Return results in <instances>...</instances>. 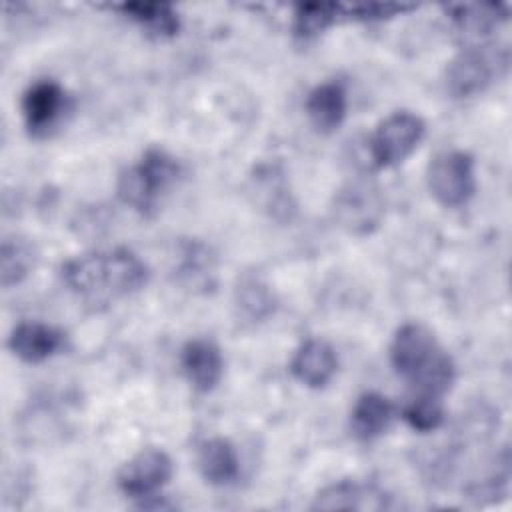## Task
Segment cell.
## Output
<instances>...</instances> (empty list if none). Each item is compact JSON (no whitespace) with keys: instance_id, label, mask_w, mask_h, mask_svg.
<instances>
[{"instance_id":"cell-1","label":"cell","mask_w":512,"mask_h":512,"mask_svg":"<svg viewBox=\"0 0 512 512\" xmlns=\"http://www.w3.org/2000/svg\"><path fill=\"white\" fill-rule=\"evenodd\" d=\"M60 278L78 300L98 308L140 292L150 272L132 250L110 248L66 260L60 266Z\"/></svg>"},{"instance_id":"cell-2","label":"cell","mask_w":512,"mask_h":512,"mask_svg":"<svg viewBox=\"0 0 512 512\" xmlns=\"http://www.w3.org/2000/svg\"><path fill=\"white\" fill-rule=\"evenodd\" d=\"M390 364L416 394L442 398L456 380L452 356L436 340L434 332L420 322L402 324L390 342Z\"/></svg>"},{"instance_id":"cell-3","label":"cell","mask_w":512,"mask_h":512,"mask_svg":"<svg viewBox=\"0 0 512 512\" xmlns=\"http://www.w3.org/2000/svg\"><path fill=\"white\" fill-rule=\"evenodd\" d=\"M182 174L178 158L164 148H148L140 160L120 172L118 198L140 216H152Z\"/></svg>"},{"instance_id":"cell-4","label":"cell","mask_w":512,"mask_h":512,"mask_svg":"<svg viewBox=\"0 0 512 512\" xmlns=\"http://www.w3.org/2000/svg\"><path fill=\"white\" fill-rule=\"evenodd\" d=\"M426 136L424 120L410 110H396L380 120L368 138V154L374 168H394L410 158Z\"/></svg>"},{"instance_id":"cell-5","label":"cell","mask_w":512,"mask_h":512,"mask_svg":"<svg viewBox=\"0 0 512 512\" xmlns=\"http://www.w3.org/2000/svg\"><path fill=\"white\" fill-rule=\"evenodd\" d=\"M428 190L444 208H460L476 194V162L464 150H444L432 158L426 170Z\"/></svg>"},{"instance_id":"cell-6","label":"cell","mask_w":512,"mask_h":512,"mask_svg":"<svg viewBox=\"0 0 512 512\" xmlns=\"http://www.w3.org/2000/svg\"><path fill=\"white\" fill-rule=\"evenodd\" d=\"M330 210L334 222L348 234L368 236L384 218V196L376 182L356 178L334 194Z\"/></svg>"},{"instance_id":"cell-7","label":"cell","mask_w":512,"mask_h":512,"mask_svg":"<svg viewBox=\"0 0 512 512\" xmlns=\"http://www.w3.org/2000/svg\"><path fill=\"white\" fill-rule=\"evenodd\" d=\"M172 472L174 464L168 452L156 446H148L120 466L116 484L122 494L144 502L156 498V494L170 482Z\"/></svg>"},{"instance_id":"cell-8","label":"cell","mask_w":512,"mask_h":512,"mask_svg":"<svg viewBox=\"0 0 512 512\" xmlns=\"http://www.w3.org/2000/svg\"><path fill=\"white\" fill-rule=\"evenodd\" d=\"M504 62L500 56L494 58L484 46L462 48L446 66L444 88L458 100L478 96L492 84Z\"/></svg>"},{"instance_id":"cell-9","label":"cell","mask_w":512,"mask_h":512,"mask_svg":"<svg viewBox=\"0 0 512 512\" xmlns=\"http://www.w3.org/2000/svg\"><path fill=\"white\" fill-rule=\"evenodd\" d=\"M20 108L28 134L44 138L62 122L64 114L70 110V100L56 80L44 78L24 90Z\"/></svg>"},{"instance_id":"cell-10","label":"cell","mask_w":512,"mask_h":512,"mask_svg":"<svg viewBox=\"0 0 512 512\" xmlns=\"http://www.w3.org/2000/svg\"><path fill=\"white\" fill-rule=\"evenodd\" d=\"M6 346L18 360L26 364H40L64 352L66 334L52 324L24 320L10 330Z\"/></svg>"},{"instance_id":"cell-11","label":"cell","mask_w":512,"mask_h":512,"mask_svg":"<svg viewBox=\"0 0 512 512\" xmlns=\"http://www.w3.org/2000/svg\"><path fill=\"white\" fill-rule=\"evenodd\" d=\"M180 368L188 384L200 392H212L224 374V356L210 338H192L180 350Z\"/></svg>"},{"instance_id":"cell-12","label":"cell","mask_w":512,"mask_h":512,"mask_svg":"<svg viewBox=\"0 0 512 512\" xmlns=\"http://www.w3.org/2000/svg\"><path fill=\"white\" fill-rule=\"evenodd\" d=\"M290 374L306 388L320 390L332 382L338 370V356L332 344L322 338L304 340L290 358Z\"/></svg>"},{"instance_id":"cell-13","label":"cell","mask_w":512,"mask_h":512,"mask_svg":"<svg viewBox=\"0 0 512 512\" xmlns=\"http://www.w3.org/2000/svg\"><path fill=\"white\" fill-rule=\"evenodd\" d=\"M304 108L310 124L318 132L330 134L338 130L348 114V94L344 84L336 80L316 84L308 92Z\"/></svg>"},{"instance_id":"cell-14","label":"cell","mask_w":512,"mask_h":512,"mask_svg":"<svg viewBox=\"0 0 512 512\" xmlns=\"http://www.w3.org/2000/svg\"><path fill=\"white\" fill-rule=\"evenodd\" d=\"M196 466L200 476L212 486H228L240 474V458L228 438L212 436L198 444Z\"/></svg>"},{"instance_id":"cell-15","label":"cell","mask_w":512,"mask_h":512,"mask_svg":"<svg viewBox=\"0 0 512 512\" xmlns=\"http://www.w3.org/2000/svg\"><path fill=\"white\" fill-rule=\"evenodd\" d=\"M394 404L380 392H364L350 410V430L362 442L380 438L394 420Z\"/></svg>"},{"instance_id":"cell-16","label":"cell","mask_w":512,"mask_h":512,"mask_svg":"<svg viewBox=\"0 0 512 512\" xmlns=\"http://www.w3.org/2000/svg\"><path fill=\"white\" fill-rule=\"evenodd\" d=\"M384 492L372 484H362L356 480H340L316 494L312 508L316 510H362V508H382Z\"/></svg>"},{"instance_id":"cell-17","label":"cell","mask_w":512,"mask_h":512,"mask_svg":"<svg viewBox=\"0 0 512 512\" xmlns=\"http://www.w3.org/2000/svg\"><path fill=\"white\" fill-rule=\"evenodd\" d=\"M252 182V190L260 204L264 206V210H268V214L276 220H290V216L296 210V204L288 188L284 170L276 164L258 166L252 176Z\"/></svg>"},{"instance_id":"cell-18","label":"cell","mask_w":512,"mask_h":512,"mask_svg":"<svg viewBox=\"0 0 512 512\" xmlns=\"http://www.w3.org/2000/svg\"><path fill=\"white\" fill-rule=\"evenodd\" d=\"M116 10L156 38H172L180 30V16L168 2H124Z\"/></svg>"},{"instance_id":"cell-19","label":"cell","mask_w":512,"mask_h":512,"mask_svg":"<svg viewBox=\"0 0 512 512\" xmlns=\"http://www.w3.org/2000/svg\"><path fill=\"white\" fill-rule=\"evenodd\" d=\"M234 306L244 322H264L274 314L276 298L270 286L254 274H246L238 280L234 290Z\"/></svg>"},{"instance_id":"cell-20","label":"cell","mask_w":512,"mask_h":512,"mask_svg":"<svg viewBox=\"0 0 512 512\" xmlns=\"http://www.w3.org/2000/svg\"><path fill=\"white\" fill-rule=\"evenodd\" d=\"M176 274L186 286H190L194 290L212 288L214 278H216V262H214V256L210 254L208 246H204L198 240L184 242L180 248Z\"/></svg>"},{"instance_id":"cell-21","label":"cell","mask_w":512,"mask_h":512,"mask_svg":"<svg viewBox=\"0 0 512 512\" xmlns=\"http://www.w3.org/2000/svg\"><path fill=\"white\" fill-rule=\"evenodd\" d=\"M344 16V6L336 2H300L292 12V32L300 40H312L332 28Z\"/></svg>"},{"instance_id":"cell-22","label":"cell","mask_w":512,"mask_h":512,"mask_svg":"<svg viewBox=\"0 0 512 512\" xmlns=\"http://www.w3.org/2000/svg\"><path fill=\"white\" fill-rule=\"evenodd\" d=\"M452 22L466 34L482 36L498 28L508 18L506 4H452L444 8Z\"/></svg>"},{"instance_id":"cell-23","label":"cell","mask_w":512,"mask_h":512,"mask_svg":"<svg viewBox=\"0 0 512 512\" xmlns=\"http://www.w3.org/2000/svg\"><path fill=\"white\" fill-rule=\"evenodd\" d=\"M34 264L36 252L28 240L20 236L4 238L0 250V276L4 288L20 284L34 270Z\"/></svg>"},{"instance_id":"cell-24","label":"cell","mask_w":512,"mask_h":512,"mask_svg":"<svg viewBox=\"0 0 512 512\" xmlns=\"http://www.w3.org/2000/svg\"><path fill=\"white\" fill-rule=\"evenodd\" d=\"M402 418L404 422L422 434L434 432L444 422V404L442 398L430 396V394H414L404 406H402Z\"/></svg>"},{"instance_id":"cell-25","label":"cell","mask_w":512,"mask_h":512,"mask_svg":"<svg viewBox=\"0 0 512 512\" xmlns=\"http://www.w3.org/2000/svg\"><path fill=\"white\" fill-rule=\"evenodd\" d=\"M406 10H412L408 4H392V2H370V4H354V6H344V16L352 20H362V22H372V20H386L396 14H402Z\"/></svg>"}]
</instances>
